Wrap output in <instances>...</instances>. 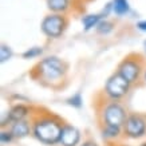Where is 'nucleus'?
<instances>
[{
    "instance_id": "obj_12",
    "label": "nucleus",
    "mask_w": 146,
    "mask_h": 146,
    "mask_svg": "<svg viewBox=\"0 0 146 146\" xmlns=\"http://www.w3.org/2000/svg\"><path fill=\"white\" fill-rule=\"evenodd\" d=\"M47 9L52 13H60L67 15L71 11V0H46Z\"/></svg>"
},
{
    "instance_id": "obj_3",
    "label": "nucleus",
    "mask_w": 146,
    "mask_h": 146,
    "mask_svg": "<svg viewBox=\"0 0 146 146\" xmlns=\"http://www.w3.org/2000/svg\"><path fill=\"white\" fill-rule=\"evenodd\" d=\"M95 117L99 126H115L123 127L125 121L127 118L129 111L122 101L107 99L103 94H98L94 102Z\"/></svg>"
},
{
    "instance_id": "obj_25",
    "label": "nucleus",
    "mask_w": 146,
    "mask_h": 146,
    "mask_svg": "<svg viewBox=\"0 0 146 146\" xmlns=\"http://www.w3.org/2000/svg\"><path fill=\"white\" fill-rule=\"evenodd\" d=\"M86 1H90V0H86Z\"/></svg>"
},
{
    "instance_id": "obj_15",
    "label": "nucleus",
    "mask_w": 146,
    "mask_h": 146,
    "mask_svg": "<svg viewBox=\"0 0 146 146\" xmlns=\"http://www.w3.org/2000/svg\"><path fill=\"white\" fill-rule=\"evenodd\" d=\"M114 30H115V23L109 20V19H103V20L98 24L97 28H95V31H97L98 35H102V36L110 35Z\"/></svg>"
},
{
    "instance_id": "obj_6",
    "label": "nucleus",
    "mask_w": 146,
    "mask_h": 146,
    "mask_svg": "<svg viewBox=\"0 0 146 146\" xmlns=\"http://www.w3.org/2000/svg\"><path fill=\"white\" fill-rule=\"evenodd\" d=\"M131 84L125 79L122 75H119L117 71H114L105 82L102 94L111 101H122L123 98H126L130 90H131Z\"/></svg>"
},
{
    "instance_id": "obj_7",
    "label": "nucleus",
    "mask_w": 146,
    "mask_h": 146,
    "mask_svg": "<svg viewBox=\"0 0 146 146\" xmlns=\"http://www.w3.org/2000/svg\"><path fill=\"white\" fill-rule=\"evenodd\" d=\"M123 138L127 139H142L146 137V115L141 113H129L125 121Z\"/></svg>"
},
{
    "instance_id": "obj_11",
    "label": "nucleus",
    "mask_w": 146,
    "mask_h": 146,
    "mask_svg": "<svg viewBox=\"0 0 146 146\" xmlns=\"http://www.w3.org/2000/svg\"><path fill=\"white\" fill-rule=\"evenodd\" d=\"M102 138L107 143H114L118 142L121 138H123V130L122 127H115V126H99Z\"/></svg>"
},
{
    "instance_id": "obj_19",
    "label": "nucleus",
    "mask_w": 146,
    "mask_h": 146,
    "mask_svg": "<svg viewBox=\"0 0 146 146\" xmlns=\"http://www.w3.org/2000/svg\"><path fill=\"white\" fill-rule=\"evenodd\" d=\"M13 141H15V137L11 133V130L9 129H1V131H0V143L3 146H5L12 143Z\"/></svg>"
},
{
    "instance_id": "obj_20",
    "label": "nucleus",
    "mask_w": 146,
    "mask_h": 146,
    "mask_svg": "<svg viewBox=\"0 0 146 146\" xmlns=\"http://www.w3.org/2000/svg\"><path fill=\"white\" fill-rule=\"evenodd\" d=\"M79 146H99V145H98L97 141L93 139V138H86V139L82 141V143H80Z\"/></svg>"
},
{
    "instance_id": "obj_8",
    "label": "nucleus",
    "mask_w": 146,
    "mask_h": 146,
    "mask_svg": "<svg viewBox=\"0 0 146 146\" xmlns=\"http://www.w3.org/2000/svg\"><path fill=\"white\" fill-rule=\"evenodd\" d=\"M34 109H35V107L28 106L27 103L16 102V103H13L12 106L9 107L8 111H5V113H7L9 122L12 125L13 122H18V121L31 119L32 114H34Z\"/></svg>"
},
{
    "instance_id": "obj_22",
    "label": "nucleus",
    "mask_w": 146,
    "mask_h": 146,
    "mask_svg": "<svg viewBox=\"0 0 146 146\" xmlns=\"http://www.w3.org/2000/svg\"><path fill=\"white\" fill-rule=\"evenodd\" d=\"M142 82H143V84H146V66L143 70V75H142Z\"/></svg>"
},
{
    "instance_id": "obj_13",
    "label": "nucleus",
    "mask_w": 146,
    "mask_h": 146,
    "mask_svg": "<svg viewBox=\"0 0 146 146\" xmlns=\"http://www.w3.org/2000/svg\"><path fill=\"white\" fill-rule=\"evenodd\" d=\"M102 20H103V16L101 15V12L83 15V16H82V26H83V30L86 32L91 31L94 28H97L98 24H99Z\"/></svg>"
},
{
    "instance_id": "obj_10",
    "label": "nucleus",
    "mask_w": 146,
    "mask_h": 146,
    "mask_svg": "<svg viewBox=\"0 0 146 146\" xmlns=\"http://www.w3.org/2000/svg\"><path fill=\"white\" fill-rule=\"evenodd\" d=\"M8 129L11 130V133L13 134L15 139H23V138H27L28 135H32L31 119H24V121L13 122Z\"/></svg>"
},
{
    "instance_id": "obj_2",
    "label": "nucleus",
    "mask_w": 146,
    "mask_h": 146,
    "mask_svg": "<svg viewBox=\"0 0 146 146\" xmlns=\"http://www.w3.org/2000/svg\"><path fill=\"white\" fill-rule=\"evenodd\" d=\"M31 125L32 137L36 141L47 146H55L59 145L66 122L52 111L46 110L43 107H36L31 117Z\"/></svg>"
},
{
    "instance_id": "obj_23",
    "label": "nucleus",
    "mask_w": 146,
    "mask_h": 146,
    "mask_svg": "<svg viewBox=\"0 0 146 146\" xmlns=\"http://www.w3.org/2000/svg\"><path fill=\"white\" fill-rule=\"evenodd\" d=\"M143 55L146 56V39H145V42H143Z\"/></svg>"
},
{
    "instance_id": "obj_16",
    "label": "nucleus",
    "mask_w": 146,
    "mask_h": 146,
    "mask_svg": "<svg viewBox=\"0 0 146 146\" xmlns=\"http://www.w3.org/2000/svg\"><path fill=\"white\" fill-rule=\"evenodd\" d=\"M43 47H40V46H34V47H30V48H27L24 52L22 54V58L23 59H26V60H30V59H36V58H39L43 55Z\"/></svg>"
},
{
    "instance_id": "obj_21",
    "label": "nucleus",
    "mask_w": 146,
    "mask_h": 146,
    "mask_svg": "<svg viewBox=\"0 0 146 146\" xmlns=\"http://www.w3.org/2000/svg\"><path fill=\"white\" fill-rule=\"evenodd\" d=\"M135 27H137L139 31L146 32V19H143V20H139V22H137Z\"/></svg>"
},
{
    "instance_id": "obj_4",
    "label": "nucleus",
    "mask_w": 146,
    "mask_h": 146,
    "mask_svg": "<svg viewBox=\"0 0 146 146\" xmlns=\"http://www.w3.org/2000/svg\"><path fill=\"white\" fill-rule=\"evenodd\" d=\"M146 66V56L139 52H130L118 63L115 71L122 75L131 86H137L142 80Z\"/></svg>"
},
{
    "instance_id": "obj_14",
    "label": "nucleus",
    "mask_w": 146,
    "mask_h": 146,
    "mask_svg": "<svg viewBox=\"0 0 146 146\" xmlns=\"http://www.w3.org/2000/svg\"><path fill=\"white\" fill-rule=\"evenodd\" d=\"M113 5V13L117 16H126L130 12V4H129V0H113L111 1Z\"/></svg>"
},
{
    "instance_id": "obj_17",
    "label": "nucleus",
    "mask_w": 146,
    "mask_h": 146,
    "mask_svg": "<svg viewBox=\"0 0 146 146\" xmlns=\"http://www.w3.org/2000/svg\"><path fill=\"white\" fill-rule=\"evenodd\" d=\"M66 103L72 109H82L83 106V97H82V93H75L70 95V97L66 99Z\"/></svg>"
},
{
    "instance_id": "obj_5",
    "label": "nucleus",
    "mask_w": 146,
    "mask_h": 146,
    "mask_svg": "<svg viewBox=\"0 0 146 146\" xmlns=\"http://www.w3.org/2000/svg\"><path fill=\"white\" fill-rule=\"evenodd\" d=\"M70 19L67 15L60 13H47L40 22V31L48 39H60L67 31Z\"/></svg>"
},
{
    "instance_id": "obj_24",
    "label": "nucleus",
    "mask_w": 146,
    "mask_h": 146,
    "mask_svg": "<svg viewBox=\"0 0 146 146\" xmlns=\"http://www.w3.org/2000/svg\"><path fill=\"white\" fill-rule=\"evenodd\" d=\"M139 146H146V142H142V143H141Z\"/></svg>"
},
{
    "instance_id": "obj_9",
    "label": "nucleus",
    "mask_w": 146,
    "mask_h": 146,
    "mask_svg": "<svg viewBox=\"0 0 146 146\" xmlns=\"http://www.w3.org/2000/svg\"><path fill=\"white\" fill-rule=\"evenodd\" d=\"M82 143V131L74 125L66 123L60 135V146H79Z\"/></svg>"
},
{
    "instance_id": "obj_18",
    "label": "nucleus",
    "mask_w": 146,
    "mask_h": 146,
    "mask_svg": "<svg viewBox=\"0 0 146 146\" xmlns=\"http://www.w3.org/2000/svg\"><path fill=\"white\" fill-rule=\"evenodd\" d=\"M13 56V51L12 48L9 47L8 44H5V43H1L0 46V62L1 63H5L11 60Z\"/></svg>"
},
{
    "instance_id": "obj_1",
    "label": "nucleus",
    "mask_w": 146,
    "mask_h": 146,
    "mask_svg": "<svg viewBox=\"0 0 146 146\" xmlns=\"http://www.w3.org/2000/svg\"><path fill=\"white\" fill-rule=\"evenodd\" d=\"M68 68L70 66L64 59L51 55L36 62L30 70V76L46 89L59 91L66 87Z\"/></svg>"
}]
</instances>
